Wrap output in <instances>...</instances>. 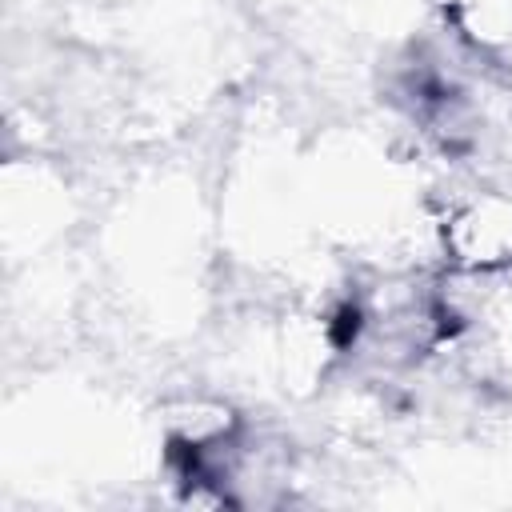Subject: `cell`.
Returning <instances> with one entry per match:
<instances>
[{
	"label": "cell",
	"instance_id": "obj_1",
	"mask_svg": "<svg viewBox=\"0 0 512 512\" xmlns=\"http://www.w3.org/2000/svg\"><path fill=\"white\" fill-rule=\"evenodd\" d=\"M432 248L460 280L512 276V180L452 188L432 212Z\"/></svg>",
	"mask_w": 512,
	"mask_h": 512
}]
</instances>
